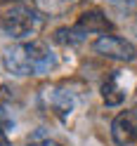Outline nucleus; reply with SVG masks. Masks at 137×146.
I'll return each mask as SVG.
<instances>
[{"instance_id":"f03ea898","label":"nucleus","mask_w":137,"mask_h":146,"mask_svg":"<svg viewBox=\"0 0 137 146\" xmlns=\"http://www.w3.org/2000/svg\"><path fill=\"white\" fill-rule=\"evenodd\" d=\"M45 26V14L33 3H14L0 12V33L12 40H35Z\"/></svg>"},{"instance_id":"20e7f679","label":"nucleus","mask_w":137,"mask_h":146,"mask_svg":"<svg viewBox=\"0 0 137 146\" xmlns=\"http://www.w3.org/2000/svg\"><path fill=\"white\" fill-rule=\"evenodd\" d=\"M92 50L104 59H111V61H135L137 59V47L130 42L121 38V35H114V33H102L97 35V40L92 42Z\"/></svg>"},{"instance_id":"0eeeda50","label":"nucleus","mask_w":137,"mask_h":146,"mask_svg":"<svg viewBox=\"0 0 137 146\" xmlns=\"http://www.w3.org/2000/svg\"><path fill=\"white\" fill-rule=\"evenodd\" d=\"M80 0H33V5L47 17V14H64L66 10H71L74 5H78Z\"/></svg>"},{"instance_id":"9b49d317","label":"nucleus","mask_w":137,"mask_h":146,"mask_svg":"<svg viewBox=\"0 0 137 146\" xmlns=\"http://www.w3.org/2000/svg\"><path fill=\"white\" fill-rule=\"evenodd\" d=\"M128 3H135V0H128Z\"/></svg>"},{"instance_id":"f257e3e1","label":"nucleus","mask_w":137,"mask_h":146,"mask_svg":"<svg viewBox=\"0 0 137 146\" xmlns=\"http://www.w3.org/2000/svg\"><path fill=\"white\" fill-rule=\"evenodd\" d=\"M3 66L12 76H43L57 66V57L50 45L40 40H24L3 52Z\"/></svg>"},{"instance_id":"9d476101","label":"nucleus","mask_w":137,"mask_h":146,"mask_svg":"<svg viewBox=\"0 0 137 146\" xmlns=\"http://www.w3.org/2000/svg\"><path fill=\"white\" fill-rule=\"evenodd\" d=\"M40 146H61V144H57V141H52V139H47V141H43Z\"/></svg>"},{"instance_id":"6e6552de","label":"nucleus","mask_w":137,"mask_h":146,"mask_svg":"<svg viewBox=\"0 0 137 146\" xmlns=\"http://www.w3.org/2000/svg\"><path fill=\"white\" fill-rule=\"evenodd\" d=\"M54 40L61 42V45H78L80 40H83V35H80L74 26H64V29L54 31Z\"/></svg>"},{"instance_id":"7ed1b4c3","label":"nucleus","mask_w":137,"mask_h":146,"mask_svg":"<svg viewBox=\"0 0 137 146\" xmlns=\"http://www.w3.org/2000/svg\"><path fill=\"white\" fill-rule=\"evenodd\" d=\"M40 99H43L45 108H47L52 115H57L59 120H69V115L74 113L76 106H78V92L69 83H57V85L45 87Z\"/></svg>"},{"instance_id":"1a4fd4ad","label":"nucleus","mask_w":137,"mask_h":146,"mask_svg":"<svg viewBox=\"0 0 137 146\" xmlns=\"http://www.w3.org/2000/svg\"><path fill=\"white\" fill-rule=\"evenodd\" d=\"M0 146H12L10 137H7V130H5V125H0Z\"/></svg>"},{"instance_id":"423d86ee","label":"nucleus","mask_w":137,"mask_h":146,"mask_svg":"<svg viewBox=\"0 0 137 146\" xmlns=\"http://www.w3.org/2000/svg\"><path fill=\"white\" fill-rule=\"evenodd\" d=\"M74 29L85 38V35H92V33H97V35L111 33V31H114V24L106 19V14H104L102 10H88V12H83V14L76 19Z\"/></svg>"},{"instance_id":"39448f33","label":"nucleus","mask_w":137,"mask_h":146,"mask_svg":"<svg viewBox=\"0 0 137 146\" xmlns=\"http://www.w3.org/2000/svg\"><path fill=\"white\" fill-rule=\"evenodd\" d=\"M135 78L128 71H111L102 83V99L106 106H121L132 90Z\"/></svg>"}]
</instances>
